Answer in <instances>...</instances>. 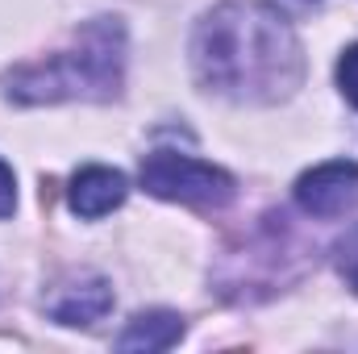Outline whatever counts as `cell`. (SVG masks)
<instances>
[{"label": "cell", "instance_id": "4", "mask_svg": "<svg viewBox=\"0 0 358 354\" xmlns=\"http://www.w3.org/2000/svg\"><path fill=\"white\" fill-rule=\"evenodd\" d=\"M296 204L308 217H346L358 208V163L355 159H334L296 179Z\"/></svg>", "mask_w": 358, "mask_h": 354}, {"label": "cell", "instance_id": "10", "mask_svg": "<svg viewBox=\"0 0 358 354\" xmlns=\"http://www.w3.org/2000/svg\"><path fill=\"white\" fill-rule=\"evenodd\" d=\"M17 208V179H13V167L0 159V217H13Z\"/></svg>", "mask_w": 358, "mask_h": 354}, {"label": "cell", "instance_id": "2", "mask_svg": "<svg viewBox=\"0 0 358 354\" xmlns=\"http://www.w3.org/2000/svg\"><path fill=\"white\" fill-rule=\"evenodd\" d=\"M121 71H125V29L117 17H96L80 29L71 50L8 71L4 92L17 104L108 100L121 92Z\"/></svg>", "mask_w": 358, "mask_h": 354}, {"label": "cell", "instance_id": "7", "mask_svg": "<svg viewBox=\"0 0 358 354\" xmlns=\"http://www.w3.org/2000/svg\"><path fill=\"white\" fill-rule=\"evenodd\" d=\"M179 338H183V317L167 313V309H155V313H138L121 330L117 346L121 351H171Z\"/></svg>", "mask_w": 358, "mask_h": 354}, {"label": "cell", "instance_id": "5", "mask_svg": "<svg viewBox=\"0 0 358 354\" xmlns=\"http://www.w3.org/2000/svg\"><path fill=\"white\" fill-rule=\"evenodd\" d=\"M113 309V288L100 275H80L71 283H59V292L46 300V313L59 325H96Z\"/></svg>", "mask_w": 358, "mask_h": 354}, {"label": "cell", "instance_id": "9", "mask_svg": "<svg viewBox=\"0 0 358 354\" xmlns=\"http://www.w3.org/2000/svg\"><path fill=\"white\" fill-rule=\"evenodd\" d=\"M338 88H342V96L358 108V42L338 59Z\"/></svg>", "mask_w": 358, "mask_h": 354}, {"label": "cell", "instance_id": "3", "mask_svg": "<svg viewBox=\"0 0 358 354\" xmlns=\"http://www.w3.org/2000/svg\"><path fill=\"white\" fill-rule=\"evenodd\" d=\"M142 187L159 200H176L192 208H225L238 196V183L229 171L179 155V150H155L142 159Z\"/></svg>", "mask_w": 358, "mask_h": 354}, {"label": "cell", "instance_id": "8", "mask_svg": "<svg viewBox=\"0 0 358 354\" xmlns=\"http://www.w3.org/2000/svg\"><path fill=\"white\" fill-rule=\"evenodd\" d=\"M334 263H338V275L346 279V288L358 292V225H350L346 238L334 246Z\"/></svg>", "mask_w": 358, "mask_h": 354}, {"label": "cell", "instance_id": "6", "mask_svg": "<svg viewBox=\"0 0 358 354\" xmlns=\"http://www.w3.org/2000/svg\"><path fill=\"white\" fill-rule=\"evenodd\" d=\"M129 196V183L121 171L113 167H84L71 176V213L84 217V221H96V217H108L113 208H121V200Z\"/></svg>", "mask_w": 358, "mask_h": 354}, {"label": "cell", "instance_id": "1", "mask_svg": "<svg viewBox=\"0 0 358 354\" xmlns=\"http://www.w3.org/2000/svg\"><path fill=\"white\" fill-rule=\"evenodd\" d=\"M192 67L208 92L238 104H279L304 84L300 38L267 0H225L192 34Z\"/></svg>", "mask_w": 358, "mask_h": 354}]
</instances>
